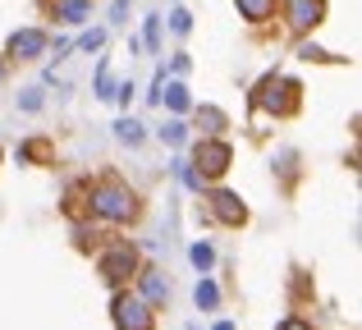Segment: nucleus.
<instances>
[{"label":"nucleus","instance_id":"f257e3e1","mask_svg":"<svg viewBox=\"0 0 362 330\" xmlns=\"http://www.w3.org/2000/svg\"><path fill=\"white\" fill-rule=\"evenodd\" d=\"M88 211L101 216V220H133L138 216V193H133L129 184H119V179H97V184L88 188Z\"/></svg>","mask_w":362,"mask_h":330},{"label":"nucleus","instance_id":"f03ea898","mask_svg":"<svg viewBox=\"0 0 362 330\" xmlns=\"http://www.w3.org/2000/svg\"><path fill=\"white\" fill-rule=\"evenodd\" d=\"M257 106L275 110V115H293L298 110V83L280 78V73H266L262 88H257Z\"/></svg>","mask_w":362,"mask_h":330},{"label":"nucleus","instance_id":"7ed1b4c3","mask_svg":"<svg viewBox=\"0 0 362 330\" xmlns=\"http://www.w3.org/2000/svg\"><path fill=\"white\" fill-rule=\"evenodd\" d=\"M326 5H330V0H280L275 14H284L289 33H312V28L326 23Z\"/></svg>","mask_w":362,"mask_h":330},{"label":"nucleus","instance_id":"20e7f679","mask_svg":"<svg viewBox=\"0 0 362 330\" xmlns=\"http://www.w3.org/2000/svg\"><path fill=\"white\" fill-rule=\"evenodd\" d=\"M115 330H156L151 303L142 294H115Z\"/></svg>","mask_w":362,"mask_h":330},{"label":"nucleus","instance_id":"39448f33","mask_svg":"<svg viewBox=\"0 0 362 330\" xmlns=\"http://www.w3.org/2000/svg\"><path fill=\"white\" fill-rule=\"evenodd\" d=\"M230 161H234L230 143H216V138L197 143V152H193V165H197V175H202V179H221L225 170H230Z\"/></svg>","mask_w":362,"mask_h":330},{"label":"nucleus","instance_id":"423d86ee","mask_svg":"<svg viewBox=\"0 0 362 330\" xmlns=\"http://www.w3.org/2000/svg\"><path fill=\"white\" fill-rule=\"evenodd\" d=\"M133 271H138V252H133V243H115V248L101 252V276H106L110 285L133 280Z\"/></svg>","mask_w":362,"mask_h":330},{"label":"nucleus","instance_id":"0eeeda50","mask_svg":"<svg viewBox=\"0 0 362 330\" xmlns=\"http://www.w3.org/2000/svg\"><path fill=\"white\" fill-rule=\"evenodd\" d=\"M46 33L42 28H18L14 37H9V46H5V60H42L46 55Z\"/></svg>","mask_w":362,"mask_h":330},{"label":"nucleus","instance_id":"6e6552de","mask_svg":"<svg viewBox=\"0 0 362 330\" xmlns=\"http://www.w3.org/2000/svg\"><path fill=\"white\" fill-rule=\"evenodd\" d=\"M206 216L221 225H230V230H239V225L247 220V206L239 202L234 193H211V202H206Z\"/></svg>","mask_w":362,"mask_h":330},{"label":"nucleus","instance_id":"1a4fd4ad","mask_svg":"<svg viewBox=\"0 0 362 330\" xmlns=\"http://www.w3.org/2000/svg\"><path fill=\"white\" fill-rule=\"evenodd\" d=\"M42 9L64 28H78V23L92 18V0H42Z\"/></svg>","mask_w":362,"mask_h":330},{"label":"nucleus","instance_id":"9d476101","mask_svg":"<svg viewBox=\"0 0 362 330\" xmlns=\"http://www.w3.org/2000/svg\"><path fill=\"white\" fill-rule=\"evenodd\" d=\"M234 5H239V14H243L252 28H262V23H271V18H275L280 0H234Z\"/></svg>","mask_w":362,"mask_h":330},{"label":"nucleus","instance_id":"9b49d317","mask_svg":"<svg viewBox=\"0 0 362 330\" xmlns=\"http://www.w3.org/2000/svg\"><path fill=\"white\" fill-rule=\"evenodd\" d=\"M197 124H202V134H206V138H216L225 124H230V119H225V110H216V106H202V110H197Z\"/></svg>","mask_w":362,"mask_h":330},{"label":"nucleus","instance_id":"f8f14e48","mask_svg":"<svg viewBox=\"0 0 362 330\" xmlns=\"http://www.w3.org/2000/svg\"><path fill=\"white\" fill-rule=\"evenodd\" d=\"M142 294H147V303H160L165 298V280L156 271H142Z\"/></svg>","mask_w":362,"mask_h":330},{"label":"nucleus","instance_id":"ddd939ff","mask_svg":"<svg viewBox=\"0 0 362 330\" xmlns=\"http://www.w3.org/2000/svg\"><path fill=\"white\" fill-rule=\"evenodd\" d=\"M170 28H175V33H179V37H184V33H188V28H193V14H188V9H184V5H175V9H170Z\"/></svg>","mask_w":362,"mask_h":330},{"label":"nucleus","instance_id":"4468645a","mask_svg":"<svg viewBox=\"0 0 362 330\" xmlns=\"http://www.w3.org/2000/svg\"><path fill=\"white\" fill-rule=\"evenodd\" d=\"M165 101L175 110H188V97H184V88H179V83H170V88H165Z\"/></svg>","mask_w":362,"mask_h":330},{"label":"nucleus","instance_id":"2eb2a0df","mask_svg":"<svg viewBox=\"0 0 362 330\" xmlns=\"http://www.w3.org/2000/svg\"><path fill=\"white\" fill-rule=\"evenodd\" d=\"M298 55H303V60H335L330 51H321V46H312V42H303V46H298Z\"/></svg>","mask_w":362,"mask_h":330},{"label":"nucleus","instance_id":"dca6fc26","mask_svg":"<svg viewBox=\"0 0 362 330\" xmlns=\"http://www.w3.org/2000/svg\"><path fill=\"white\" fill-rule=\"evenodd\" d=\"M23 156H37V161H46V156H51V143H42V138H37V143L23 147Z\"/></svg>","mask_w":362,"mask_h":330},{"label":"nucleus","instance_id":"f3484780","mask_svg":"<svg viewBox=\"0 0 362 330\" xmlns=\"http://www.w3.org/2000/svg\"><path fill=\"white\" fill-rule=\"evenodd\" d=\"M119 138H124V143H138V124H133V119H119Z\"/></svg>","mask_w":362,"mask_h":330},{"label":"nucleus","instance_id":"a211bd4d","mask_svg":"<svg viewBox=\"0 0 362 330\" xmlns=\"http://www.w3.org/2000/svg\"><path fill=\"white\" fill-rule=\"evenodd\" d=\"M197 303H202V307H216V285H197Z\"/></svg>","mask_w":362,"mask_h":330},{"label":"nucleus","instance_id":"6ab92c4d","mask_svg":"<svg viewBox=\"0 0 362 330\" xmlns=\"http://www.w3.org/2000/svg\"><path fill=\"white\" fill-rule=\"evenodd\" d=\"M101 42H106V33H101V28H97V33H88V37H83V42H78V46H83V51H97V46H101Z\"/></svg>","mask_w":362,"mask_h":330},{"label":"nucleus","instance_id":"aec40b11","mask_svg":"<svg viewBox=\"0 0 362 330\" xmlns=\"http://www.w3.org/2000/svg\"><path fill=\"white\" fill-rule=\"evenodd\" d=\"M193 261H197V266H211V248H206V243H197V248H193Z\"/></svg>","mask_w":362,"mask_h":330},{"label":"nucleus","instance_id":"412c9836","mask_svg":"<svg viewBox=\"0 0 362 330\" xmlns=\"http://www.w3.org/2000/svg\"><path fill=\"white\" fill-rule=\"evenodd\" d=\"M275 330H312V326L303 322V317H289V322H280V326H275Z\"/></svg>","mask_w":362,"mask_h":330},{"label":"nucleus","instance_id":"4be33fe9","mask_svg":"<svg viewBox=\"0 0 362 330\" xmlns=\"http://www.w3.org/2000/svg\"><path fill=\"white\" fill-rule=\"evenodd\" d=\"M9 78V60H5V55H0V83H5Z\"/></svg>","mask_w":362,"mask_h":330},{"label":"nucleus","instance_id":"5701e85b","mask_svg":"<svg viewBox=\"0 0 362 330\" xmlns=\"http://www.w3.org/2000/svg\"><path fill=\"white\" fill-rule=\"evenodd\" d=\"M216 330H234V326H230V322H225V326H216Z\"/></svg>","mask_w":362,"mask_h":330}]
</instances>
